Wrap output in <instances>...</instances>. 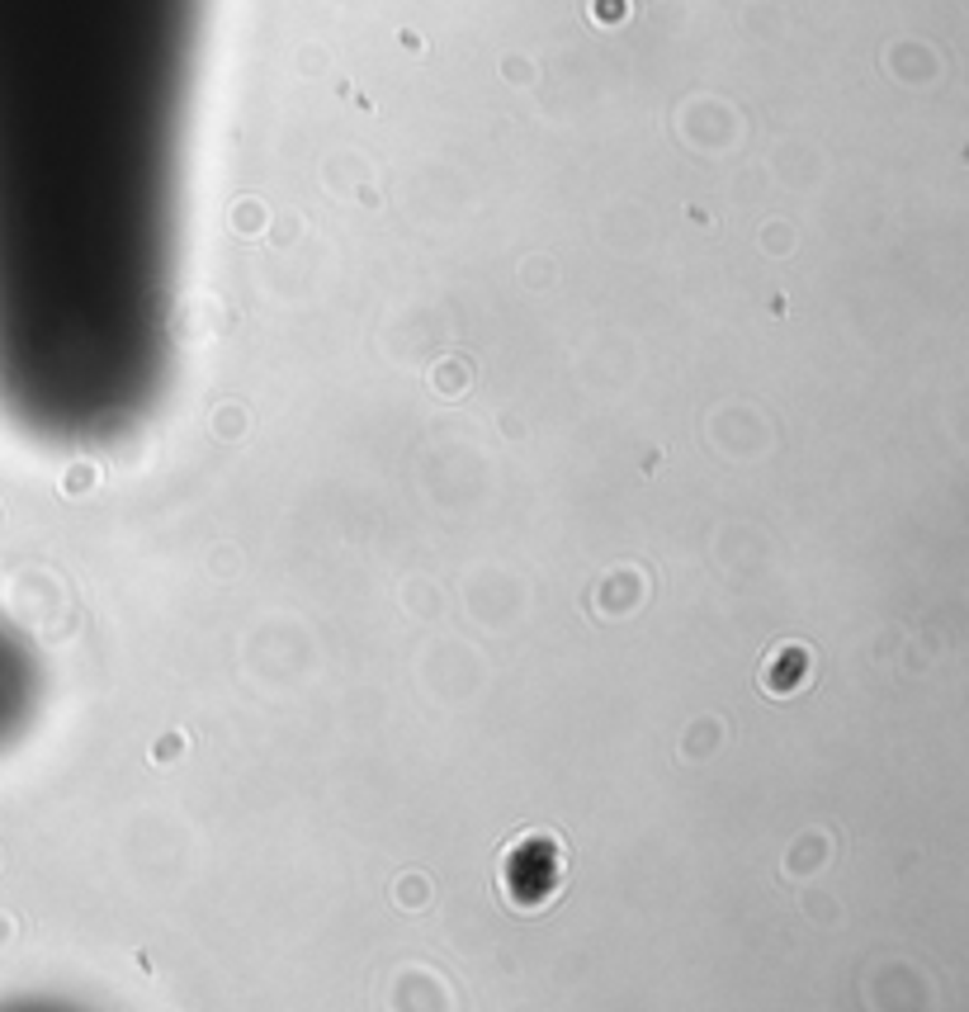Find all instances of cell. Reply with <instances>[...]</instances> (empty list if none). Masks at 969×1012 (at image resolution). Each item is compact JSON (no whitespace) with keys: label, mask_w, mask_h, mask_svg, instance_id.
<instances>
[{"label":"cell","mask_w":969,"mask_h":1012,"mask_svg":"<svg viewBox=\"0 0 969 1012\" xmlns=\"http://www.w3.org/2000/svg\"><path fill=\"white\" fill-rule=\"evenodd\" d=\"M809 676H813V658H809L804 643H780V649H771V658L761 662L757 682L767 695L785 701V695H799L809 686Z\"/></svg>","instance_id":"obj_2"},{"label":"cell","mask_w":969,"mask_h":1012,"mask_svg":"<svg viewBox=\"0 0 969 1012\" xmlns=\"http://www.w3.org/2000/svg\"><path fill=\"white\" fill-rule=\"evenodd\" d=\"M563 875H568V852L563 842L549 833H525L511 837V847L501 852V899L516 913H544L558 894H563Z\"/></svg>","instance_id":"obj_1"}]
</instances>
